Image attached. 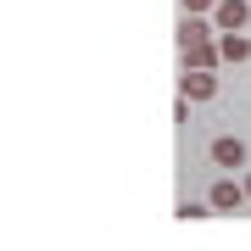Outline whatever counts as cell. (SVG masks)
<instances>
[{
  "label": "cell",
  "mask_w": 251,
  "mask_h": 251,
  "mask_svg": "<svg viewBox=\"0 0 251 251\" xmlns=\"http://www.w3.org/2000/svg\"><path fill=\"white\" fill-rule=\"evenodd\" d=\"M212 23L224 28V34H240V28L251 23V0H218V11H212Z\"/></svg>",
  "instance_id": "6da1fadb"
},
{
  "label": "cell",
  "mask_w": 251,
  "mask_h": 251,
  "mask_svg": "<svg viewBox=\"0 0 251 251\" xmlns=\"http://www.w3.org/2000/svg\"><path fill=\"white\" fill-rule=\"evenodd\" d=\"M212 162H218V168H246V140L218 134V140H212Z\"/></svg>",
  "instance_id": "7a4b0ae2"
},
{
  "label": "cell",
  "mask_w": 251,
  "mask_h": 251,
  "mask_svg": "<svg viewBox=\"0 0 251 251\" xmlns=\"http://www.w3.org/2000/svg\"><path fill=\"white\" fill-rule=\"evenodd\" d=\"M206 201H212V212H234V206L246 201V184H234V179H218Z\"/></svg>",
  "instance_id": "3957f363"
},
{
  "label": "cell",
  "mask_w": 251,
  "mask_h": 251,
  "mask_svg": "<svg viewBox=\"0 0 251 251\" xmlns=\"http://www.w3.org/2000/svg\"><path fill=\"white\" fill-rule=\"evenodd\" d=\"M184 100H212L218 95V84H212V73H196V67H184Z\"/></svg>",
  "instance_id": "277c9868"
},
{
  "label": "cell",
  "mask_w": 251,
  "mask_h": 251,
  "mask_svg": "<svg viewBox=\"0 0 251 251\" xmlns=\"http://www.w3.org/2000/svg\"><path fill=\"white\" fill-rule=\"evenodd\" d=\"M196 45H212V28H206L201 17H184L179 23V50H196Z\"/></svg>",
  "instance_id": "5b68a950"
},
{
  "label": "cell",
  "mask_w": 251,
  "mask_h": 251,
  "mask_svg": "<svg viewBox=\"0 0 251 251\" xmlns=\"http://www.w3.org/2000/svg\"><path fill=\"white\" fill-rule=\"evenodd\" d=\"M218 62H251V39L246 34H224L218 39Z\"/></svg>",
  "instance_id": "8992f818"
},
{
  "label": "cell",
  "mask_w": 251,
  "mask_h": 251,
  "mask_svg": "<svg viewBox=\"0 0 251 251\" xmlns=\"http://www.w3.org/2000/svg\"><path fill=\"white\" fill-rule=\"evenodd\" d=\"M206 212H212V201H184V206H179L184 224H196V218H206Z\"/></svg>",
  "instance_id": "52a82bcc"
},
{
  "label": "cell",
  "mask_w": 251,
  "mask_h": 251,
  "mask_svg": "<svg viewBox=\"0 0 251 251\" xmlns=\"http://www.w3.org/2000/svg\"><path fill=\"white\" fill-rule=\"evenodd\" d=\"M184 11L190 17H206V11H218V0H184Z\"/></svg>",
  "instance_id": "ba28073f"
},
{
  "label": "cell",
  "mask_w": 251,
  "mask_h": 251,
  "mask_svg": "<svg viewBox=\"0 0 251 251\" xmlns=\"http://www.w3.org/2000/svg\"><path fill=\"white\" fill-rule=\"evenodd\" d=\"M246 201H251V173H246Z\"/></svg>",
  "instance_id": "9c48e42d"
}]
</instances>
